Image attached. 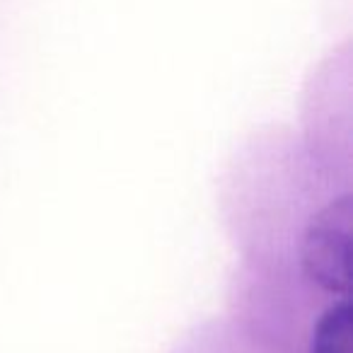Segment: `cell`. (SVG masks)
I'll return each instance as SVG.
<instances>
[{"label":"cell","mask_w":353,"mask_h":353,"mask_svg":"<svg viewBox=\"0 0 353 353\" xmlns=\"http://www.w3.org/2000/svg\"><path fill=\"white\" fill-rule=\"evenodd\" d=\"M176 353H276L256 341L240 324H206L199 327Z\"/></svg>","instance_id":"1"}]
</instances>
